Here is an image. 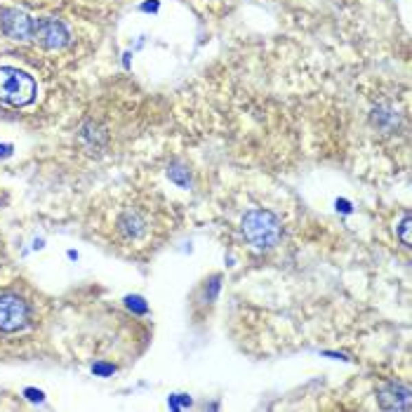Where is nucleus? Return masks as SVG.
Listing matches in <instances>:
<instances>
[{"label":"nucleus","instance_id":"12","mask_svg":"<svg viewBox=\"0 0 412 412\" xmlns=\"http://www.w3.org/2000/svg\"><path fill=\"white\" fill-rule=\"evenodd\" d=\"M26 398L29 400H43V391H36V389H26Z\"/></svg>","mask_w":412,"mask_h":412},{"label":"nucleus","instance_id":"10","mask_svg":"<svg viewBox=\"0 0 412 412\" xmlns=\"http://www.w3.org/2000/svg\"><path fill=\"white\" fill-rule=\"evenodd\" d=\"M125 304H128V309L137 311V313H146V311H148L141 297H128V299H125Z\"/></svg>","mask_w":412,"mask_h":412},{"label":"nucleus","instance_id":"1","mask_svg":"<svg viewBox=\"0 0 412 412\" xmlns=\"http://www.w3.org/2000/svg\"><path fill=\"white\" fill-rule=\"evenodd\" d=\"M243 236L247 243L257 250H268V247L278 245L283 227H280L278 217L268 210H250L243 217Z\"/></svg>","mask_w":412,"mask_h":412},{"label":"nucleus","instance_id":"5","mask_svg":"<svg viewBox=\"0 0 412 412\" xmlns=\"http://www.w3.org/2000/svg\"><path fill=\"white\" fill-rule=\"evenodd\" d=\"M0 33L10 41L24 43L31 41L33 36V16H29L24 10L16 8H3L0 10Z\"/></svg>","mask_w":412,"mask_h":412},{"label":"nucleus","instance_id":"3","mask_svg":"<svg viewBox=\"0 0 412 412\" xmlns=\"http://www.w3.org/2000/svg\"><path fill=\"white\" fill-rule=\"evenodd\" d=\"M31 41H36L43 49H64L71 43V33L64 21L43 16V19H33Z\"/></svg>","mask_w":412,"mask_h":412},{"label":"nucleus","instance_id":"11","mask_svg":"<svg viewBox=\"0 0 412 412\" xmlns=\"http://www.w3.org/2000/svg\"><path fill=\"white\" fill-rule=\"evenodd\" d=\"M92 372H95V375H102V377H108L115 372V367L106 365V363H95V365H92Z\"/></svg>","mask_w":412,"mask_h":412},{"label":"nucleus","instance_id":"7","mask_svg":"<svg viewBox=\"0 0 412 412\" xmlns=\"http://www.w3.org/2000/svg\"><path fill=\"white\" fill-rule=\"evenodd\" d=\"M120 231H123L128 238H139V236L146 231V222L141 219V214L125 212L123 217H120Z\"/></svg>","mask_w":412,"mask_h":412},{"label":"nucleus","instance_id":"13","mask_svg":"<svg viewBox=\"0 0 412 412\" xmlns=\"http://www.w3.org/2000/svg\"><path fill=\"white\" fill-rule=\"evenodd\" d=\"M10 153H12V146H10V144L0 146V156H10Z\"/></svg>","mask_w":412,"mask_h":412},{"label":"nucleus","instance_id":"2","mask_svg":"<svg viewBox=\"0 0 412 412\" xmlns=\"http://www.w3.org/2000/svg\"><path fill=\"white\" fill-rule=\"evenodd\" d=\"M38 95V85L26 71L0 66V102L10 106H29Z\"/></svg>","mask_w":412,"mask_h":412},{"label":"nucleus","instance_id":"9","mask_svg":"<svg viewBox=\"0 0 412 412\" xmlns=\"http://www.w3.org/2000/svg\"><path fill=\"white\" fill-rule=\"evenodd\" d=\"M170 179L177 181L179 186H189V170H181V168H172L170 170Z\"/></svg>","mask_w":412,"mask_h":412},{"label":"nucleus","instance_id":"8","mask_svg":"<svg viewBox=\"0 0 412 412\" xmlns=\"http://www.w3.org/2000/svg\"><path fill=\"white\" fill-rule=\"evenodd\" d=\"M410 229H412V219H410V214H405L403 222H400V229H398V236L405 247H410Z\"/></svg>","mask_w":412,"mask_h":412},{"label":"nucleus","instance_id":"14","mask_svg":"<svg viewBox=\"0 0 412 412\" xmlns=\"http://www.w3.org/2000/svg\"><path fill=\"white\" fill-rule=\"evenodd\" d=\"M141 10H146V12H148V10H158V3H146Z\"/></svg>","mask_w":412,"mask_h":412},{"label":"nucleus","instance_id":"6","mask_svg":"<svg viewBox=\"0 0 412 412\" xmlns=\"http://www.w3.org/2000/svg\"><path fill=\"white\" fill-rule=\"evenodd\" d=\"M379 405L384 410H410V389L405 384H389L379 391Z\"/></svg>","mask_w":412,"mask_h":412},{"label":"nucleus","instance_id":"4","mask_svg":"<svg viewBox=\"0 0 412 412\" xmlns=\"http://www.w3.org/2000/svg\"><path fill=\"white\" fill-rule=\"evenodd\" d=\"M29 323V304L19 295H0V332H19Z\"/></svg>","mask_w":412,"mask_h":412}]
</instances>
